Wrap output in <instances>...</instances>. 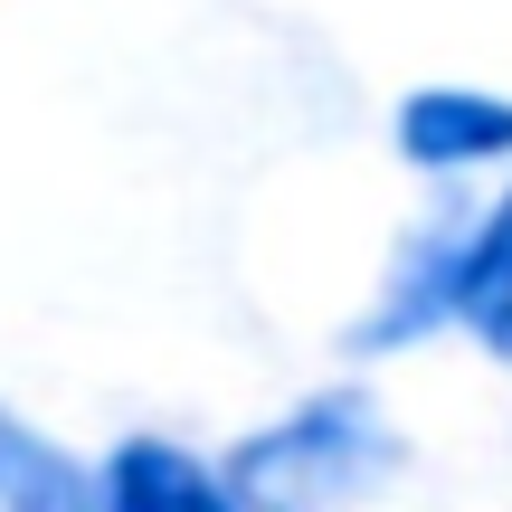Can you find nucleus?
Here are the masks:
<instances>
[{
  "mask_svg": "<svg viewBox=\"0 0 512 512\" xmlns=\"http://www.w3.org/2000/svg\"><path fill=\"white\" fill-rule=\"evenodd\" d=\"M427 332H475L494 361H512V181L494 200H456L408 228L370 304L342 323V351L380 361V351H408Z\"/></svg>",
  "mask_w": 512,
  "mask_h": 512,
  "instance_id": "1",
  "label": "nucleus"
},
{
  "mask_svg": "<svg viewBox=\"0 0 512 512\" xmlns=\"http://www.w3.org/2000/svg\"><path fill=\"white\" fill-rule=\"evenodd\" d=\"M399 465H408V437L389 427V408L370 389H313L304 408H285L228 446L219 484L238 512H351L389 494Z\"/></svg>",
  "mask_w": 512,
  "mask_h": 512,
  "instance_id": "2",
  "label": "nucleus"
},
{
  "mask_svg": "<svg viewBox=\"0 0 512 512\" xmlns=\"http://www.w3.org/2000/svg\"><path fill=\"white\" fill-rule=\"evenodd\" d=\"M399 162L427 171V181H465L484 162H512V95L484 86H418L399 105Z\"/></svg>",
  "mask_w": 512,
  "mask_h": 512,
  "instance_id": "3",
  "label": "nucleus"
},
{
  "mask_svg": "<svg viewBox=\"0 0 512 512\" xmlns=\"http://www.w3.org/2000/svg\"><path fill=\"white\" fill-rule=\"evenodd\" d=\"M95 512H238L219 484V465H200L171 437H124L95 484Z\"/></svg>",
  "mask_w": 512,
  "mask_h": 512,
  "instance_id": "4",
  "label": "nucleus"
},
{
  "mask_svg": "<svg viewBox=\"0 0 512 512\" xmlns=\"http://www.w3.org/2000/svg\"><path fill=\"white\" fill-rule=\"evenodd\" d=\"M0 512H95V475L0 408Z\"/></svg>",
  "mask_w": 512,
  "mask_h": 512,
  "instance_id": "5",
  "label": "nucleus"
}]
</instances>
